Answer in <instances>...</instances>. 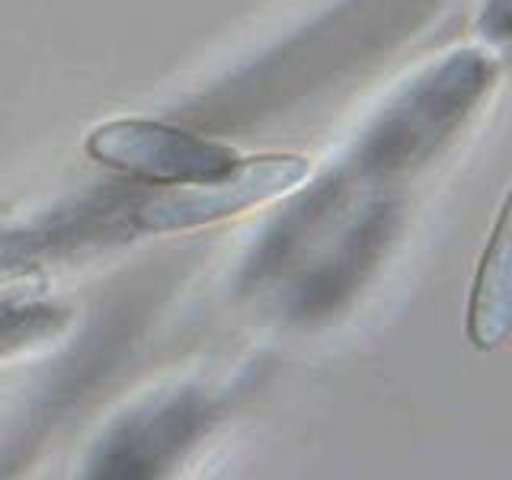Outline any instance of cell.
Returning <instances> with one entry per match:
<instances>
[{"instance_id": "cell-1", "label": "cell", "mask_w": 512, "mask_h": 480, "mask_svg": "<svg viewBox=\"0 0 512 480\" xmlns=\"http://www.w3.org/2000/svg\"><path fill=\"white\" fill-rule=\"evenodd\" d=\"M304 157H260L237 164L224 180L215 183H183L167 189H144L138 199V234H164L183 228H202L218 218L244 212L279 192L308 180Z\"/></svg>"}, {"instance_id": "cell-2", "label": "cell", "mask_w": 512, "mask_h": 480, "mask_svg": "<svg viewBox=\"0 0 512 480\" xmlns=\"http://www.w3.org/2000/svg\"><path fill=\"white\" fill-rule=\"evenodd\" d=\"M87 151L109 167L164 186L215 183L240 164L228 144L141 119H122L96 128L87 138Z\"/></svg>"}, {"instance_id": "cell-3", "label": "cell", "mask_w": 512, "mask_h": 480, "mask_svg": "<svg viewBox=\"0 0 512 480\" xmlns=\"http://www.w3.org/2000/svg\"><path fill=\"white\" fill-rule=\"evenodd\" d=\"M212 420L215 400L202 391H176L173 397H160L112 426L90 458V474L119 480L154 477L183 448L196 442Z\"/></svg>"}, {"instance_id": "cell-4", "label": "cell", "mask_w": 512, "mask_h": 480, "mask_svg": "<svg viewBox=\"0 0 512 480\" xmlns=\"http://www.w3.org/2000/svg\"><path fill=\"white\" fill-rule=\"evenodd\" d=\"M512 336V186L493 221L468 301V340L480 349H500Z\"/></svg>"}, {"instance_id": "cell-5", "label": "cell", "mask_w": 512, "mask_h": 480, "mask_svg": "<svg viewBox=\"0 0 512 480\" xmlns=\"http://www.w3.org/2000/svg\"><path fill=\"white\" fill-rule=\"evenodd\" d=\"M64 324L68 311L55 304H0V359L48 340Z\"/></svg>"}, {"instance_id": "cell-6", "label": "cell", "mask_w": 512, "mask_h": 480, "mask_svg": "<svg viewBox=\"0 0 512 480\" xmlns=\"http://www.w3.org/2000/svg\"><path fill=\"white\" fill-rule=\"evenodd\" d=\"M45 253L39 228H23V231H7L0 234V279L16 276V272L32 269Z\"/></svg>"}, {"instance_id": "cell-7", "label": "cell", "mask_w": 512, "mask_h": 480, "mask_svg": "<svg viewBox=\"0 0 512 480\" xmlns=\"http://www.w3.org/2000/svg\"><path fill=\"white\" fill-rule=\"evenodd\" d=\"M477 29L487 42L512 39V0H484L477 13Z\"/></svg>"}]
</instances>
